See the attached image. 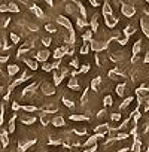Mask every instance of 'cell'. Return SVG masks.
Instances as JSON below:
<instances>
[{"label": "cell", "mask_w": 149, "mask_h": 152, "mask_svg": "<svg viewBox=\"0 0 149 152\" xmlns=\"http://www.w3.org/2000/svg\"><path fill=\"white\" fill-rule=\"evenodd\" d=\"M12 110H21V106L18 104V102H14L12 103Z\"/></svg>", "instance_id": "74e56055"}, {"label": "cell", "mask_w": 149, "mask_h": 152, "mask_svg": "<svg viewBox=\"0 0 149 152\" xmlns=\"http://www.w3.org/2000/svg\"><path fill=\"white\" fill-rule=\"evenodd\" d=\"M51 124H52L54 127H63V125H64V118H63L61 115H55V116H52Z\"/></svg>", "instance_id": "7c38bea8"}, {"label": "cell", "mask_w": 149, "mask_h": 152, "mask_svg": "<svg viewBox=\"0 0 149 152\" xmlns=\"http://www.w3.org/2000/svg\"><path fill=\"white\" fill-rule=\"evenodd\" d=\"M45 30H46L48 33H55V31H57V26H54V24L49 23V24L45 26Z\"/></svg>", "instance_id": "d4e9b609"}, {"label": "cell", "mask_w": 149, "mask_h": 152, "mask_svg": "<svg viewBox=\"0 0 149 152\" xmlns=\"http://www.w3.org/2000/svg\"><path fill=\"white\" fill-rule=\"evenodd\" d=\"M94 133H96V136H97V137H104V136L109 133V127H107L106 124H102V125L96 127Z\"/></svg>", "instance_id": "52a82bcc"}, {"label": "cell", "mask_w": 149, "mask_h": 152, "mask_svg": "<svg viewBox=\"0 0 149 152\" xmlns=\"http://www.w3.org/2000/svg\"><path fill=\"white\" fill-rule=\"evenodd\" d=\"M51 121H52L51 113H46V112L43 110V112H42V115H40V122H42V125H43V127H46Z\"/></svg>", "instance_id": "4fadbf2b"}, {"label": "cell", "mask_w": 149, "mask_h": 152, "mask_svg": "<svg viewBox=\"0 0 149 152\" xmlns=\"http://www.w3.org/2000/svg\"><path fill=\"white\" fill-rule=\"evenodd\" d=\"M104 21H106V26L107 27H113V26H116V23H118V20L116 18H112V15H104Z\"/></svg>", "instance_id": "d6986e66"}, {"label": "cell", "mask_w": 149, "mask_h": 152, "mask_svg": "<svg viewBox=\"0 0 149 152\" xmlns=\"http://www.w3.org/2000/svg\"><path fill=\"white\" fill-rule=\"evenodd\" d=\"M100 82H102V79H100V78H96V79L91 82V87H93V90H96V91H97V90H99V85H100Z\"/></svg>", "instance_id": "484cf974"}, {"label": "cell", "mask_w": 149, "mask_h": 152, "mask_svg": "<svg viewBox=\"0 0 149 152\" xmlns=\"http://www.w3.org/2000/svg\"><path fill=\"white\" fill-rule=\"evenodd\" d=\"M42 70H43V72H54L52 63H43V64H42Z\"/></svg>", "instance_id": "cb8c5ba5"}, {"label": "cell", "mask_w": 149, "mask_h": 152, "mask_svg": "<svg viewBox=\"0 0 149 152\" xmlns=\"http://www.w3.org/2000/svg\"><path fill=\"white\" fill-rule=\"evenodd\" d=\"M34 143H36V139H21V140H18V151L26 152L31 146H34Z\"/></svg>", "instance_id": "6da1fadb"}, {"label": "cell", "mask_w": 149, "mask_h": 152, "mask_svg": "<svg viewBox=\"0 0 149 152\" xmlns=\"http://www.w3.org/2000/svg\"><path fill=\"white\" fill-rule=\"evenodd\" d=\"M6 63H9V55H0V67Z\"/></svg>", "instance_id": "f546056e"}, {"label": "cell", "mask_w": 149, "mask_h": 152, "mask_svg": "<svg viewBox=\"0 0 149 152\" xmlns=\"http://www.w3.org/2000/svg\"><path fill=\"white\" fill-rule=\"evenodd\" d=\"M103 104H104V106H110V104H112V97H110V96H106L104 100H103Z\"/></svg>", "instance_id": "d6a6232c"}, {"label": "cell", "mask_w": 149, "mask_h": 152, "mask_svg": "<svg viewBox=\"0 0 149 152\" xmlns=\"http://www.w3.org/2000/svg\"><path fill=\"white\" fill-rule=\"evenodd\" d=\"M131 100H133L131 97H128V99H125V102H124V103L121 104V109H124V107H127V106H128V104L131 103Z\"/></svg>", "instance_id": "d590c367"}, {"label": "cell", "mask_w": 149, "mask_h": 152, "mask_svg": "<svg viewBox=\"0 0 149 152\" xmlns=\"http://www.w3.org/2000/svg\"><path fill=\"white\" fill-rule=\"evenodd\" d=\"M88 51H90V46L85 43V45H82V48H81V54L82 55H85V54H88Z\"/></svg>", "instance_id": "e575fe53"}, {"label": "cell", "mask_w": 149, "mask_h": 152, "mask_svg": "<svg viewBox=\"0 0 149 152\" xmlns=\"http://www.w3.org/2000/svg\"><path fill=\"white\" fill-rule=\"evenodd\" d=\"M124 88H125V85H124V84H119V85L116 87V94H118V96H124Z\"/></svg>", "instance_id": "1f68e13d"}, {"label": "cell", "mask_w": 149, "mask_h": 152, "mask_svg": "<svg viewBox=\"0 0 149 152\" xmlns=\"http://www.w3.org/2000/svg\"><path fill=\"white\" fill-rule=\"evenodd\" d=\"M51 52L48 49H40L37 52H34V60H37L39 63H46V60L49 58Z\"/></svg>", "instance_id": "277c9868"}, {"label": "cell", "mask_w": 149, "mask_h": 152, "mask_svg": "<svg viewBox=\"0 0 149 152\" xmlns=\"http://www.w3.org/2000/svg\"><path fill=\"white\" fill-rule=\"evenodd\" d=\"M8 9H9V12H14V14H18V12H20V6H18L15 2L8 3Z\"/></svg>", "instance_id": "44dd1931"}, {"label": "cell", "mask_w": 149, "mask_h": 152, "mask_svg": "<svg viewBox=\"0 0 149 152\" xmlns=\"http://www.w3.org/2000/svg\"><path fill=\"white\" fill-rule=\"evenodd\" d=\"M140 48H142V43H140V40H139V42H136L134 46H133V54H139Z\"/></svg>", "instance_id": "4dcf8cb0"}, {"label": "cell", "mask_w": 149, "mask_h": 152, "mask_svg": "<svg viewBox=\"0 0 149 152\" xmlns=\"http://www.w3.org/2000/svg\"><path fill=\"white\" fill-rule=\"evenodd\" d=\"M18 72H20V66H18V64H8L6 73H8L9 78H14V76H15Z\"/></svg>", "instance_id": "30bf717a"}, {"label": "cell", "mask_w": 149, "mask_h": 152, "mask_svg": "<svg viewBox=\"0 0 149 152\" xmlns=\"http://www.w3.org/2000/svg\"><path fill=\"white\" fill-rule=\"evenodd\" d=\"M122 14L125 17H133L134 15V8L131 5H122Z\"/></svg>", "instance_id": "9a60e30c"}, {"label": "cell", "mask_w": 149, "mask_h": 152, "mask_svg": "<svg viewBox=\"0 0 149 152\" xmlns=\"http://www.w3.org/2000/svg\"><path fill=\"white\" fill-rule=\"evenodd\" d=\"M42 88V93L45 94V96H54L55 94V84H51V82H42V85H40Z\"/></svg>", "instance_id": "3957f363"}, {"label": "cell", "mask_w": 149, "mask_h": 152, "mask_svg": "<svg viewBox=\"0 0 149 152\" xmlns=\"http://www.w3.org/2000/svg\"><path fill=\"white\" fill-rule=\"evenodd\" d=\"M3 118H5V106L0 104V125H3Z\"/></svg>", "instance_id": "f1b7e54d"}, {"label": "cell", "mask_w": 149, "mask_h": 152, "mask_svg": "<svg viewBox=\"0 0 149 152\" xmlns=\"http://www.w3.org/2000/svg\"><path fill=\"white\" fill-rule=\"evenodd\" d=\"M21 60H23L24 64H27V67L30 70H37L39 69V61L37 60H34L31 57H21Z\"/></svg>", "instance_id": "5b68a950"}, {"label": "cell", "mask_w": 149, "mask_h": 152, "mask_svg": "<svg viewBox=\"0 0 149 152\" xmlns=\"http://www.w3.org/2000/svg\"><path fill=\"white\" fill-rule=\"evenodd\" d=\"M104 48H106V43L104 42H99V40H93L91 42V49L96 51V52H99V51H102Z\"/></svg>", "instance_id": "8fae6325"}, {"label": "cell", "mask_w": 149, "mask_h": 152, "mask_svg": "<svg viewBox=\"0 0 149 152\" xmlns=\"http://www.w3.org/2000/svg\"><path fill=\"white\" fill-rule=\"evenodd\" d=\"M20 121H21L24 125H33V124L36 122V116H34V115H31V113L24 112V113L20 116Z\"/></svg>", "instance_id": "8992f818"}, {"label": "cell", "mask_w": 149, "mask_h": 152, "mask_svg": "<svg viewBox=\"0 0 149 152\" xmlns=\"http://www.w3.org/2000/svg\"><path fill=\"white\" fill-rule=\"evenodd\" d=\"M70 66H72V67H78V60H72Z\"/></svg>", "instance_id": "b9f144b4"}, {"label": "cell", "mask_w": 149, "mask_h": 152, "mask_svg": "<svg viewBox=\"0 0 149 152\" xmlns=\"http://www.w3.org/2000/svg\"><path fill=\"white\" fill-rule=\"evenodd\" d=\"M57 24H60V26H63V27H66L69 31H73L72 30V23L66 18V17H63V15H60V17H57Z\"/></svg>", "instance_id": "ba28073f"}, {"label": "cell", "mask_w": 149, "mask_h": 152, "mask_svg": "<svg viewBox=\"0 0 149 152\" xmlns=\"http://www.w3.org/2000/svg\"><path fill=\"white\" fill-rule=\"evenodd\" d=\"M91 36H93V34H91V31H87V33L84 34V40H90V39H91Z\"/></svg>", "instance_id": "ab89813d"}, {"label": "cell", "mask_w": 149, "mask_h": 152, "mask_svg": "<svg viewBox=\"0 0 149 152\" xmlns=\"http://www.w3.org/2000/svg\"><path fill=\"white\" fill-rule=\"evenodd\" d=\"M46 2V5H49V6H52V0H45Z\"/></svg>", "instance_id": "ee69618b"}, {"label": "cell", "mask_w": 149, "mask_h": 152, "mask_svg": "<svg viewBox=\"0 0 149 152\" xmlns=\"http://www.w3.org/2000/svg\"><path fill=\"white\" fill-rule=\"evenodd\" d=\"M21 110L23 112H27V113H31V112H37L39 107L34 106V104H21Z\"/></svg>", "instance_id": "e0dca14e"}, {"label": "cell", "mask_w": 149, "mask_h": 152, "mask_svg": "<svg viewBox=\"0 0 149 152\" xmlns=\"http://www.w3.org/2000/svg\"><path fill=\"white\" fill-rule=\"evenodd\" d=\"M88 69H90V66H88V64H85V66H82V67L79 69V72H81V73H87V72H88Z\"/></svg>", "instance_id": "f35d334b"}, {"label": "cell", "mask_w": 149, "mask_h": 152, "mask_svg": "<svg viewBox=\"0 0 149 152\" xmlns=\"http://www.w3.org/2000/svg\"><path fill=\"white\" fill-rule=\"evenodd\" d=\"M15 121H17V115H14V116H11V119L8 121V131H9V134H12V133H15Z\"/></svg>", "instance_id": "ac0fdd59"}, {"label": "cell", "mask_w": 149, "mask_h": 152, "mask_svg": "<svg viewBox=\"0 0 149 152\" xmlns=\"http://www.w3.org/2000/svg\"><path fill=\"white\" fill-rule=\"evenodd\" d=\"M103 14H104V15H112V9H110L109 3H104V6H103Z\"/></svg>", "instance_id": "4316f807"}, {"label": "cell", "mask_w": 149, "mask_h": 152, "mask_svg": "<svg viewBox=\"0 0 149 152\" xmlns=\"http://www.w3.org/2000/svg\"><path fill=\"white\" fill-rule=\"evenodd\" d=\"M9 39H11V42H12V45H18L20 42H21V36L20 34H17V33H9Z\"/></svg>", "instance_id": "ffe728a7"}, {"label": "cell", "mask_w": 149, "mask_h": 152, "mask_svg": "<svg viewBox=\"0 0 149 152\" xmlns=\"http://www.w3.org/2000/svg\"><path fill=\"white\" fill-rule=\"evenodd\" d=\"M119 118H121L119 113H113V115H112V121H119Z\"/></svg>", "instance_id": "60d3db41"}, {"label": "cell", "mask_w": 149, "mask_h": 152, "mask_svg": "<svg viewBox=\"0 0 149 152\" xmlns=\"http://www.w3.org/2000/svg\"><path fill=\"white\" fill-rule=\"evenodd\" d=\"M63 103L67 106V107H73V102L72 100H67V99H63Z\"/></svg>", "instance_id": "8d00e7d4"}, {"label": "cell", "mask_w": 149, "mask_h": 152, "mask_svg": "<svg viewBox=\"0 0 149 152\" xmlns=\"http://www.w3.org/2000/svg\"><path fill=\"white\" fill-rule=\"evenodd\" d=\"M31 12L34 14V17H37V18H45V14H43V11L37 6V5H31Z\"/></svg>", "instance_id": "2e32d148"}, {"label": "cell", "mask_w": 149, "mask_h": 152, "mask_svg": "<svg viewBox=\"0 0 149 152\" xmlns=\"http://www.w3.org/2000/svg\"><path fill=\"white\" fill-rule=\"evenodd\" d=\"M90 3H91L93 6H99V3H97V0H90Z\"/></svg>", "instance_id": "7bdbcfd3"}, {"label": "cell", "mask_w": 149, "mask_h": 152, "mask_svg": "<svg viewBox=\"0 0 149 152\" xmlns=\"http://www.w3.org/2000/svg\"><path fill=\"white\" fill-rule=\"evenodd\" d=\"M67 88H70V90H74V91H78V90H81V87H79V84H78V79L73 78L69 81V84H67Z\"/></svg>", "instance_id": "5bb4252c"}, {"label": "cell", "mask_w": 149, "mask_h": 152, "mask_svg": "<svg viewBox=\"0 0 149 152\" xmlns=\"http://www.w3.org/2000/svg\"><path fill=\"white\" fill-rule=\"evenodd\" d=\"M70 119H72V121H87L88 116H85V115H72Z\"/></svg>", "instance_id": "603a6c76"}, {"label": "cell", "mask_w": 149, "mask_h": 152, "mask_svg": "<svg viewBox=\"0 0 149 152\" xmlns=\"http://www.w3.org/2000/svg\"><path fill=\"white\" fill-rule=\"evenodd\" d=\"M11 139H9V131L5 128L0 131V149H5L6 146H9Z\"/></svg>", "instance_id": "7a4b0ae2"}, {"label": "cell", "mask_w": 149, "mask_h": 152, "mask_svg": "<svg viewBox=\"0 0 149 152\" xmlns=\"http://www.w3.org/2000/svg\"><path fill=\"white\" fill-rule=\"evenodd\" d=\"M96 143H97V136H91V137L85 142V146L91 148V146H96Z\"/></svg>", "instance_id": "7402d4cb"}, {"label": "cell", "mask_w": 149, "mask_h": 152, "mask_svg": "<svg viewBox=\"0 0 149 152\" xmlns=\"http://www.w3.org/2000/svg\"><path fill=\"white\" fill-rule=\"evenodd\" d=\"M67 51H69V46H63V48H57L55 51H54V54H52V57L55 58V60H61L66 54H67Z\"/></svg>", "instance_id": "9c48e42d"}, {"label": "cell", "mask_w": 149, "mask_h": 152, "mask_svg": "<svg viewBox=\"0 0 149 152\" xmlns=\"http://www.w3.org/2000/svg\"><path fill=\"white\" fill-rule=\"evenodd\" d=\"M3 12H9L8 3H2V5H0V14H3Z\"/></svg>", "instance_id": "836d02e7"}, {"label": "cell", "mask_w": 149, "mask_h": 152, "mask_svg": "<svg viewBox=\"0 0 149 152\" xmlns=\"http://www.w3.org/2000/svg\"><path fill=\"white\" fill-rule=\"evenodd\" d=\"M40 42H42V45H43L45 48H48V46L51 45L52 39H51V37H42V40H40Z\"/></svg>", "instance_id": "83f0119b"}]
</instances>
